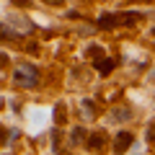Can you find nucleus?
I'll use <instances>...</instances> for the list:
<instances>
[{"mask_svg": "<svg viewBox=\"0 0 155 155\" xmlns=\"http://www.w3.org/2000/svg\"><path fill=\"white\" fill-rule=\"evenodd\" d=\"M13 80H16V85H23V88H34V85L39 83V72H36V67H31V65H26V62H21V67L16 70Z\"/></svg>", "mask_w": 155, "mask_h": 155, "instance_id": "f257e3e1", "label": "nucleus"}, {"mask_svg": "<svg viewBox=\"0 0 155 155\" xmlns=\"http://www.w3.org/2000/svg\"><path fill=\"white\" fill-rule=\"evenodd\" d=\"M8 62H11V60H8V54H5V52H0V67H5Z\"/></svg>", "mask_w": 155, "mask_h": 155, "instance_id": "2eb2a0df", "label": "nucleus"}, {"mask_svg": "<svg viewBox=\"0 0 155 155\" xmlns=\"http://www.w3.org/2000/svg\"><path fill=\"white\" fill-rule=\"evenodd\" d=\"M132 140H134V137H132V132H119V134L114 137V153H116V155H122L124 150L132 145Z\"/></svg>", "mask_w": 155, "mask_h": 155, "instance_id": "f03ea898", "label": "nucleus"}, {"mask_svg": "<svg viewBox=\"0 0 155 155\" xmlns=\"http://www.w3.org/2000/svg\"><path fill=\"white\" fill-rule=\"evenodd\" d=\"M129 116H132V111H129V109H116V111H114V119H116V122L129 119Z\"/></svg>", "mask_w": 155, "mask_h": 155, "instance_id": "f8f14e48", "label": "nucleus"}, {"mask_svg": "<svg viewBox=\"0 0 155 155\" xmlns=\"http://www.w3.org/2000/svg\"><path fill=\"white\" fill-rule=\"evenodd\" d=\"M140 18H142V16H140V13L129 11V13H124V16H122V23H127V26H134V23H137Z\"/></svg>", "mask_w": 155, "mask_h": 155, "instance_id": "9b49d317", "label": "nucleus"}, {"mask_svg": "<svg viewBox=\"0 0 155 155\" xmlns=\"http://www.w3.org/2000/svg\"><path fill=\"white\" fill-rule=\"evenodd\" d=\"M122 23V16H114V13H104V16L98 18V26L101 28H114Z\"/></svg>", "mask_w": 155, "mask_h": 155, "instance_id": "7ed1b4c3", "label": "nucleus"}, {"mask_svg": "<svg viewBox=\"0 0 155 155\" xmlns=\"http://www.w3.org/2000/svg\"><path fill=\"white\" fill-rule=\"evenodd\" d=\"M93 65H96V70H98L101 75H109V72H111V70H114V67H116V62L111 60V57H104V60L93 62Z\"/></svg>", "mask_w": 155, "mask_h": 155, "instance_id": "39448f33", "label": "nucleus"}, {"mask_svg": "<svg viewBox=\"0 0 155 155\" xmlns=\"http://www.w3.org/2000/svg\"><path fill=\"white\" fill-rule=\"evenodd\" d=\"M65 116H67L65 104H57L54 106V124H65Z\"/></svg>", "mask_w": 155, "mask_h": 155, "instance_id": "1a4fd4ad", "label": "nucleus"}, {"mask_svg": "<svg viewBox=\"0 0 155 155\" xmlns=\"http://www.w3.org/2000/svg\"><path fill=\"white\" fill-rule=\"evenodd\" d=\"M145 140H147L150 145L155 142V122H153V124H150V127H147V132H145Z\"/></svg>", "mask_w": 155, "mask_h": 155, "instance_id": "4468645a", "label": "nucleus"}, {"mask_svg": "<svg viewBox=\"0 0 155 155\" xmlns=\"http://www.w3.org/2000/svg\"><path fill=\"white\" fill-rule=\"evenodd\" d=\"M3 142H5V129L0 127V145H3Z\"/></svg>", "mask_w": 155, "mask_h": 155, "instance_id": "dca6fc26", "label": "nucleus"}, {"mask_svg": "<svg viewBox=\"0 0 155 155\" xmlns=\"http://www.w3.org/2000/svg\"><path fill=\"white\" fill-rule=\"evenodd\" d=\"M8 26H16V28H21V31H31L34 23L28 21V18H16V16H13L11 21H8Z\"/></svg>", "mask_w": 155, "mask_h": 155, "instance_id": "423d86ee", "label": "nucleus"}, {"mask_svg": "<svg viewBox=\"0 0 155 155\" xmlns=\"http://www.w3.org/2000/svg\"><path fill=\"white\" fill-rule=\"evenodd\" d=\"M0 39H8V41H18V34L11 31L8 23H0Z\"/></svg>", "mask_w": 155, "mask_h": 155, "instance_id": "0eeeda50", "label": "nucleus"}, {"mask_svg": "<svg viewBox=\"0 0 155 155\" xmlns=\"http://www.w3.org/2000/svg\"><path fill=\"white\" fill-rule=\"evenodd\" d=\"M72 145H80V142H83V140H88V134H85V129L83 127H75V129H72Z\"/></svg>", "mask_w": 155, "mask_h": 155, "instance_id": "9d476101", "label": "nucleus"}, {"mask_svg": "<svg viewBox=\"0 0 155 155\" xmlns=\"http://www.w3.org/2000/svg\"><path fill=\"white\" fill-rule=\"evenodd\" d=\"M80 109L85 111V116H88V119H93V116L98 114V111H96V104H93V101H91V98H85L83 104H80Z\"/></svg>", "mask_w": 155, "mask_h": 155, "instance_id": "6e6552de", "label": "nucleus"}, {"mask_svg": "<svg viewBox=\"0 0 155 155\" xmlns=\"http://www.w3.org/2000/svg\"><path fill=\"white\" fill-rule=\"evenodd\" d=\"M85 142H88V150H101L106 145V134L104 132H96V134H91Z\"/></svg>", "mask_w": 155, "mask_h": 155, "instance_id": "20e7f679", "label": "nucleus"}, {"mask_svg": "<svg viewBox=\"0 0 155 155\" xmlns=\"http://www.w3.org/2000/svg\"><path fill=\"white\" fill-rule=\"evenodd\" d=\"M88 57H93L96 62L104 60V49H101V47H91V49H88Z\"/></svg>", "mask_w": 155, "mask_h": 155, "instance_id": "ddd939ff", "label": "nucleus"}]
</instances>
